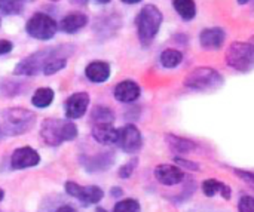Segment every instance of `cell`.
I'll list each match as a JSON object with an SVG mask.
<instances>
[{
  "label": "cell",
  "mask_w": 254,
  "mask_h": 212,
  "mask_svg": "<svg viewBox=\"0 0 254 212\" xmlns=\"http://www.w3.org/2000/svg\"><path fill=\"white\" fill-rule=\"evenodd\" d=\"M71 52H73L71 45H61V46H55V48L40 49V51L31 53L30 56L24 58L21 62H18L13 73L22 74V76H36L43 70L45 64L49 59H52L55 56H65L67 58Z\"/></svg>",
  "instance_id": "1"
},
{
  "label": "cell",
  "mask_w": 254,
  "mask_h": 212,
  "mask_svg": "<svg viewBox=\"0 0 254 212\" xmlns=\"http://www.w3.org/2000/svg\"><path fill=\"white\" fill-rule=\"evenodd\" d=\"M36 123V114L27 108L15 107L0 113V129L3 135L15 137L28 132Z\"/></svg>",
  "instance_id": "2"
},
{
  "label": "cell",
  "mask_w": 254,
  "mask_h": 212,
  "mask_svg": "<svg viewBox=\"0 0 254 212\" xmlns=\"http://www.w3.org/2000/svg\"><path fill=\"white\" fill-rule=\"evenodd\" d=\"M40 137L48 146L57 147L65 141H73L77 137V126L71 120H63L57 117L46 119L42 123Z\"/></svg>",
  "instance_id": "3"
},
{
  "label": "cell",
  "mask_w": 254,
  "mask_h": 212,
  "mask_svg": "<svg viewBox=\"0 0 254 212\" xmlns=\"http://www.w3.org/2000/svg\"><path fill=\"white\" fill-rule=\"evenodd\" d=\"M162 12L155 4H146L137 15L135 24H137V34L140 39V43L143 46H149L153 39L156 37L161 24H162Z\"/></svg>",
  "instance_id": "4"
},
{
  "label": "cell",
  "mask_w": 254,
  "mask_h": 212,
  "mask_svg": "<svg viewBox=\"0 0 254 212\" xmlns=\"http://www.w3.org/2000/svg\"><path fill=\"white\" fill-rule=\"evenodd\" d=\"M223 83L222 74L211 67L193 68L185 79V86L193 91H213Z\"/></svg>",
  "instance_id": "5"
},
{
  "label": "cell",
  "mask_w": 254,
  "mask_h": 212,
  "mask_svg": "<svg viewBox=\"0 0 254 212\" xmlns=\"http://www.w3.org/2000/svg\"><path fill=\"white\" fill-rule=\"evenodd\" d=\"M226 64L241 73L250 71L254 64L253 45L247 42H234L226 51Z\"/></svg>",
  "instance_id": "6"
},
{
  "label": "cell",
  "mask_w": 254,
  "mask_h": 212,
  "mask_svg": "<svg viewBox=\"0 0 254 212\" xmlns=\"http://www.w3.org/2000/svg\"><path fill=\"white\" fill-rule=\"evenodd\" d=\"M58 30V24L57 21L46 15V13H34L25 25V31L28 36H31L33 39L37 40H49L55 36Z\"/></svg>",
  "instance_id": "7"
},
{
  "label": "cell",
  "mask_w": 254,
  "mask_h": 212,
  "mask_svg": "<svg viewBox=\"0 0 254 212\" xmlns=\"http://www.w3.org/2000/svg\"><path fill=\"white\" fill-rule=\"evenodd\" d=\"M65 192L68 196L79 199L83 205H95L104 198V192L98 186H80L73 181L65 183Z\"/></svg>",
  "instance_id": "8"
},
{
  "label": "cell",
  "mask_w": 254,
  "mask_h": 212,
  "mask_svg": "<svg viewBox=\"0 0 254 212\" xmlns=\"http://www.w3.org/2000/svg\"><path fill=\"white\" fill-rule=\"evenodd\" d=\"M116 144L125 153H137L143 146V137L135 125H127V126L118 129Z\"/></svg>",
  "instance_id": "9"
},
{
  "label": "cell",
  "mask_w": 254,
  "mask_h": 212,
  "mask_svg": "<svg viewBox=\"0 0 254 212\" xmlns=\"http://www.w3.org/2000/svg\"><path fill=\"white\" fill-rule=\"evenodd\" d=\"M88 106H89V95L86 92H76V94L70 95L64 104L65 117L68 120L80 119L86 113Z\"/></svg>",
  "instance_id": "10"
},
{
  "label": "cell",
  "mask_w": 254,
  "mask_h": 212,
  "mask_svg": "<svg viewBox=\"0 0 254 212\" xmlns=\"http://www.w3.org/2000/svg\"><path fill=\"white\" fill-rule=\"evenodd\" d=\"M40 162V156L39 153L31 149V147H21L16 149L12 153L10 158V166L13 169H27V168H33L36 165H39Z\"/></svg>",
  "instance_id": "11"
},
{
  "label": "cell",
  "mask_w": 254,
  "mask_h": 212,
  "mask_svg": "<svg viewBox=\"0 0 254 212\" xmlns=\"http://www.w3.org/2000/svg\"><path fill=\"white\" fill-rule=\"evenodd\" d=\"M155 178L164 186H177L185 180V172L174 165H158L155 168Z\"/></svg>",
  "instance_id": "12"
},
{
  "label": "cell",
  "mask_w": 254,
  "mask_h": 212,
  "mask_svg": "<svg viewBox=\"0 0 254 212\" xmlns=\"http://www.w3.org/2000/svg\"><path fill=\"white\" fill-rule=\"evenodd\" d=\"M225 39H226V33L220 27L205 28L199 34V43L207 51H216V49L222 48Z\"/></svg>",
  "instance_id": "13"
},
{
  "label": "cell",
  "mask_w": 254,
  "mask_h": 212,
  "mask_svg": "<svg viewBox=\"0 0 254 212\" xmlns=\"http://www.w3.org/2000/svg\"><path fill=\"white\" fill-rule=\"evenodd\" d=\"M113 94L119 103H134L140 97L141 89L134 80H122L116 85Z\"/></svg>",
  "instance_id": "14"
},
{
  "label": "cell",
  "mask_w": 254,
  "mask_h": 212,
  "mask_svg": "<svg viewBox=\"0 0 254 212\" xmlns=\"http://www.w3.org/2000/svg\"><path fill=\"white\" fill-rule=\"evenodd\" d=\"M92 137L97 143L104 146L116 144L118 129H115L112 123H98L92 126Z\"/></svg>",
  "instance_id": "15"
},
{
  "label": "cell",
  "mask_w": 254,
  "mask_h": 212,
  "mask_svg": "<svg viewBox=\"0 0 254 212\" xmlns=\"http://www.w3.org/2000/svg\"><path fill=\"white\" fill-rule=\"evenodd\" d=\"M86 77L94 83H103L110 77V65L104 61H92L85 68Z\"/></svg>",
  "instance_id": "16"
},
{
  "label": "cell",
  "mask_w": 254,
  "mask_h": 212,
  "mask_svg": "<svg viewBox=\"0 0 254 212\" xmlns=\"http://www.w3.org/2000/svg\"><path fill=\"white\" fill-rule=\"evenodd\" d=\"M88 24V16L85 13H80V12H73V13H68L65 15L61 22H60V28L64 31V33H68V34H73L79 30H82L85 25Z\"/></svg>",
  "instance_id": "17"
},
{
  "label": "cell",
  "mask_w": 254,
  "mask_h": 212,
  "mask_svg": "<svg viewBox=\"0 0 254 212\" xmlns=\"http://www.w3.org/2000/svg\"><path fill=\"white\" fill-rule=\"evenodd\" d=\"M202 193L207 196V198H213L216 195H220L223 199H231L232 196V190L231 187H228L226 184H223L222 181H217V180H205L202 183Z\"/></svg>",
  "instance_id": "18"
},
{
  "label": "cell",
  "mask_w": 254,
  "mask_h": 212,
  "mask_svg": "<svg viewBox=\"0 0 254 212\" xmlns=\"http://www.w3.org/2000/svg\"><path fill=\"white\" fill-rule=\"evenodd\" d=\"M165 140H167L168 147H170L174 153H177V155H185V153H189V152H192V150L196 149V144H195L193 141L186 140V138H182V137H177V135L168 134V135L165 137Z\"/></svg>",
  "instance_id": "19"
},
{
  "label": "cell",
  "mask_w": 254,
  "mask_h": 212,
  "mask_svg": "<svg viewBox=\"0 0 254 212\" xmlns=\"http://www.w3.org/2000/svg\"><path fill=\"white\" fill-rule=\"evenodd\" d=\"M54 97L55 94L51 88H39L31 97V104L37 108H46L52 104Z\"/></svg>",
  "instance_id": "20"
},
{
  "label": "cell",
  "mask_w": 254,
  "mask_h": 212,
  "mask_svg": "<svg viewBox=\"0 0 254 212\" xmlns=\"http://www.w3.org/2000/svg\"><path fill=\"white\" fill-rule=\"evenodd\" d=\"M173 4L183 19L190 21L196 16V4L193 0H173Z\"/></svg>",
  "instance_id": "21"
},
{
  "label": "cell",
  "mask_w": 254,
  "mask_h": 212,
  "mask_svg": "<svg viewBox=\"0 0 254 212\" xmlns=\"http://www.w3.org/2000/svg\"><path fill=\"white\" fill-rule=\"evenodd\" d=\"M91 120L94 125H98V123H113L115 120V113L106 107V106H97L92 113H91Z\"/></svg>",
  "instance_id": "22"
},
{
  "label": "cell",
  "mask_w": 254,
  "mask_h": 212,
  "mask_svg": "<svg viewBox=\"0 0 254 212\" xmlns=\"http://www.w3.org/2000/svg\"><path fill=\"white\" fill-rule=\"evenodd\" d=\"M159 61L165 68H176L183 61V53L177 49H165L161 53Z\"/></svg>",
  "instance_id": "23"
},
{
  "label": "cell",
  "mask_w": 254,
  "mask_h": 212,
  "mask_svg": "<svg viewBox=\"0 0 254 212\" xmlns=\"http://www.w3.org/2000/svg\"><path fill=\"white\" fill-rule=\"evenodd\" d=\"M24 10L21 0H0V12L3 15H19Z\"/></svg>",
  "instance_id": "24"
},
{
  "label": "cell",
  "mask_w": 254,
  "mask_h": 212,
  "mask_svg": "<svg viewBox=\"0 0 254 212\" xmlns=\"http://www.w3.org/2000/svg\"><path fill=\"white\" fill-rule=\"evenodd\" d=\"M65 65H67V58H65V56H55V58L49 59V61L45 64V67H43L42 71H43V74L51 76V74H55V73H58L60 70H63Z\"/></svg>",
  "instance_id": "25"
},
{
  "label": "cell",
  "mask_w": 254,
  "mask_h": 212,
  "mask_svg": "<svg viewBox=\"0 0 254 212\" xmlns=\"http://www.w3.org/2000/svg\"><path fill=\"white\" fill-rule=\"evenodd\" d=\"M113 212H140V204L135 199H122L115 205Z\"/></svg>",
  "instance_id": "26"
},
{
  "label": "cell",
  "mask_w": 254,
  "mask_h": 212,
  "mask_svg": "<svg viewBox=\"0 0 254 212\" xmlns=\"http://www.w3.org/2000/svg\"><path fill=\"white\" fill-rule=\"evenodd\" d=\"M137 163H138V159H137V158H134V159H131L129 162H127V163L119 169V177H121L122 180L129 178V177L132 175V172L135 171Z\"/></svg>",
  "instance_id": "27"
},
{
  "label": "cell",
  "mask_w": 254,
  "mask_h": 212,
  "mask_svg": "<svg viewBox=\"0 0 254 212\" xmlns=\"http://www.w3.org/2000/svg\"><path fill=\"white\" fill-rule=\"evenodd\" d=\"M238 211L240 212H254V199L249 195H244L240 198L238 202Z\"/></svg>",
  "instance_id": "28"
},
{
  "label": "cell",
  "mask_w": 254,
  "mask_h": 212,
  "mask_svg": "<svg viewBox=\"0 0 254 212\" xmlns=\"http://www.w3.org/2000/svg\"><path fill=\"white\" fill-rule=\"evenodd\" d=\"M234 172L241 178V180H244V181H247L250 186H253L254 184V175L253 172H250V171H243V169H234Z\"/></svg>",
  "instance_id": "29"
},
{
  "label": "cell",
  "mask_w": 254,
  "mask_h": 212,
  "mask_svg": "<svg viewBox=\"0 0 254 212\" xmlns=\"http://www.w3.org/2000/svg\"><path fill=\"white\" fill-rule=\"evenodd\" d=\"M12 48H13L12 42H9L6 39H0V55L9 53L12 51Z\"/></svg>",
  "instance_id": "30"
},
{
  "label": "cell",
  "mask_w": 254,
  "mask_h": 212,
  "mask_svg": "<svg viewBox=\"0 0 254 212\" xmlns=\"http://www.w3.org/2000/svg\"><path fill=\"white\" fill-rule=\"evenodd\" d=\"M176 162H177L179 165H182V166L185 165V166H186V168H189V169H196V171L199 169V168H198V163H195V162H189V160H186V159L176 158Z\"/></svg>",
  "instance_id": "31"
},
{
  "label": "cell",
  "mask_w": 254,
  "mask_h": 212,
  "mask_svg": "<svg viewBox=\"0 0 254 212\" xmlns=\"http://www.w3.org/2000/svg\"><path fill=\"white\" fill-rule=\"evenodd\" d=\"M55 212H77L74 208H71V207H68V205H64V207H60L58 210Z\"/></svg>",
  "instance_id": "32"
},
{
  "label": "cell",
  "mask_w": 254,
  "mask_h": 212,
  "mask_svg": "<svg viewBox=\"0 0 254 212\" xmlns=\"http://www.w3.org/2000/svg\"><path fill=\"white\" fill-rule=\"evenodd\" d=\"M124 3H127V4H135V3H140L141 0H122Z\"/></svg>",
  "instance_id": "33"
},
{
  "label": "cell",
  "mask_w": 254,
  "mask_h": 212,
  "mask_svg": "<svg viewBox=\"0 0 254 212\" xmlns=\"http://www.w3.org/2000/svg\"><path fill=\"white\" fill-rule=\"evenodd\" d=\"M97 3H101V4H106V3H109L110 0H95Z\"/></svg>",
  "instance_id": "34"
},
{
  "label": "cell",
  "mask_w": 254,
  "mask_h": 212,
  "mask_svg": "<svg viewBox=\"0 0 254 212\" xmlns=\"http://www.w3.org/2000/svg\"><path fill=\"white\" fill-rule=\"evenodd\" d=\"M3 198H4V192L1 190V187H0V202L3 201Z\"/></svg>",
  "instance_id": "35"
},
{
  "label": "cell",
  "mask_w": 254,
  "mask_h": 212,
  "mask_svg": "<svg viewBox=\"0 0 254 212\" xmlns=\"http://www.w3.org/2000/svg\"><path fill=\"white\" fill-rule=\"evenodd\" d=\"M247 1H250V0H238V3H241V4H244V3H247Z\"/></svg>",
  "instance_id": "36"
},
{
  "label": "cell",
  "mask_w": 254,
  "mask_h": 212,
  "mask_svg": "<svg viewBox=\"0 0 254 212\" xmlns=\"http://www.w3.org/2000/svg\"><path fill=\"white\" fill-rule=\"evenodd\" d=\"M95 212H107L106 210H103V208H97V211Z\"/></svg>",
  "instance_id": "37"
},
{
  "label": "cell",
  "mask_w": 254,
  "mask_h": 212,
  "mask_svg": "<svg viewBox=\"0 0 254 212\" xmlns=\"http://www.w3.org/2000/svg\"><path fill=\"white\" fill-rule=\"evenodd\" d=\"M3 137H4V135H3V132H1V129H0V140H1Z\"/></svg>",
  "instance_id": "38"
},
{
  "label": "cell",
  "mask_w": 254,
  "mask_h": 212,
  "mask_svg": "<svg viewBox=\"0 0 254 212\" xmlns=\"http://www.w3.org/2000/svg\"><path fill=\"white\" fill-rule=\"evenodd\" d=\"M21 1H33V0H21Z\"/></svg>",
  "instance_id": "39"
},
{
  "label": "cell",
  "mask_w": 254,
  "mask_h": 212,
  "mask_svg": "<svg viewBox=\"0 0 254 212\" xmlns=\"http://www.w3.org/2000/svg\"><path fill=\"white\" fill-rule=\"evenodd\" d=\"M52 1H58V0H52Z\"/></svg>",
  "instance_id": "40"
},
{
  "label": "cell",
  "mask_w": 254,
  "mask_h": 212,
  "mask_svg": "<svg viewBox=\"0 0 254 212\" xmlns=\"http://www.w3.org/2000/svg\"><path fill=\"white\" fill-rule=\"evenodd\" d=\"M0 25H1V19H0Z\"/></svg>",
  "instance_id": "41"
}]
</instances>
